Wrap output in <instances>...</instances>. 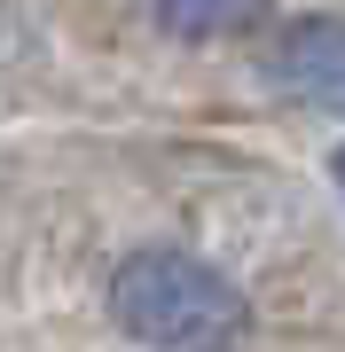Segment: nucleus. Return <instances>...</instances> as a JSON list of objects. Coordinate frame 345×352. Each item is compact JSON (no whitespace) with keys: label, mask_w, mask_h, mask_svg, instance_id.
I'll use <instances>...</instances> for the list:
<instances>
[{"label":"nucleus","mask_w":345,"mask_h":352,"mask_svg":"<svg viewBox=\"0 0 345 352\" xmlns=\"http://www.w3.org/2000/svg\"><path fill=\"white\" fill-rule=\"evenodd\" d=\"M110 321L157 352H228L243 337V298L189 251H134L110 274Z\"/></svg>","instance_id":"obj_1"},{"label":"nucleus","mask_w":345,"mask_h":352,"mask_svg":"<svg viewBox=\"0 0 345 352\" xmlns=\"http://www.w3.org/2000/svg\"><path fill=\"white\" fill-rule=\"evenodd\" d=\"M282 78H291L314 110L337 102V24H330V16H306V24L282 39Z\"/></svg>","instance_id":"obj_2"},{"label":"nucleus","mask_w":345,"mask_h":352,"mask_svg":"<svg viewBox=\"0 0 345 352\" xmlns=\"http://www.w3.org/2000/svg\"><path fill=\"white\" fill-rule=\"evenodd\" d=\"M267 8V0H157V16H165L173 32L189 39H212V32H243L251 16Z\"/></svg>","instance_id":"obj_3"}]
</instances>
